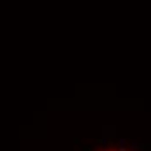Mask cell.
Masks as SVG:
<instances>
[{
    "mask_svg": "<svg viewBox=\"0 0 151 151\" xmlns=\"http://www.w3.org/2000/svg\"><path fill=\"white\" fill-rule=\"evenodd\" d=\"M127 139L125 137H118V148H127Z\"/></svg>",
    "mask_w": 151,
    "mask_h": 151,
    "instance_id": "cell-2",
    "label": "cell"
},
{
    "mask_svg": "<svg viewBox=\"0 0 151 151\" xmlns=\"http://www.w3.org/2000/svg\"><path fill=\"white\" fill-rule=\"evenodd\" d=\"M118 151H129L127 148H118Z\"/></svg>",
    "mask_w": 151,
    "mask_h": 151,
    "instance_id": "cell-4",
    "label": "cell"
},
{
    "mask_svg": "<svg viewBox=\"0 0 151 151\" xmlns=\"http://www.w3.org/2000/svg\"><path fill=\"white\" fill-rule=\"evenodd\" d=\"M101 144H103V146H106V144H108V137H106V136L101 137Z\"/></svg>",
    "mask_w": 151,
    "mask_h": 151,
    "instance_id": "cell-3",
    "label": "cell"
},
{
    "mask_svg": "<svg viewBox=\"0 0 151 151\" xmlns=\"http://www.w3.org/2000/svg\"><path fill=\"white\" fill-rule=\"evenodd\" d=\"M141 148H142V146L139 144L137 139H132V141H130V150H141Z\"/></svg>",
    "mask_w": 151,
    "mask_h": 151,
    "instance_id": "cell-1",
    "label": "cell"
},
{
    "mask_svg": "<svg viewBox=\"0 0 151 151\" xmlns=\"http://www.w3.org/2000/svg\"><path fill=\"white\" fill-rule=\"evenodd\" d=\"M150 151H151V150H150Z\"/></svg>",
    "mask_w": 151,
    "mask_h": 151,
    "instance_id": "cell-5",
    "label": "cell"
}]
</instances>
